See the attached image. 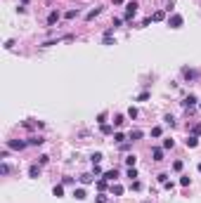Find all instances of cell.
<instances>
[{
  "mask_svg": "<svg viewBox=\"0 0 201 203\" xmlns=\"http://www.w3.org/2000/svg\"><path fill=\"white\" fill-rule=\"evenodd\" d=\"M111 132H114V128H111V125H107V123L102 125V135H111Z\"/></svg>",
  "mask_w": 201,
  "mask_h": 203,
  "instance_id": "24",
  "label": "cell"
},
{
  "mask_svg": "<svg viewBox=\"0 0 201 203\" xmlns=\"http://www.w3.org/2000/svg\"><path fill=\"white\" fill-rule=\"evenodd\" d=\"M194 135H201V125H194V130H192Z\"/></svg>",
  "mask_w": 201,
  "mask_h": 203,
  "instance_id": "40",
  "label": "cell"
},
{
  "mask_svg": "<svg viewBox=\"0 0 201 203\" xmlns=\"http://www.w3.org/2000/svg\"><path fill=\"white\" fill-rule=\"evenodd\" d=\"M0 172H2V175H7V172H9V165H7V163H2V165H0Z\"/></svg>",
  "mask_w": 201,
  "mask_h": 203,
  "instance_id": "34",
  "label": "cell"
},
{
  "mask_svg": "<svg viewBox=\"0 0 201 203\" xmlns=\"http://www.w3.org/2000/svg\"><path fill=\"white\" fill-rule=\"evenodd\" d=\"M130 189H135V191H140V189H142V184H140V182H137V179H135V182L130 184Z\"/></svg>",
  "mask_w": 201,
  "mask_h": 203,
  "instance_id": "37",
  "label": "cell"
},
{
  "mask_svg": "<svg viewBox=\"0 0 201 203\" xmlns=\"http://www.w3.org/2000/svg\"><path fill=\"white\" fill-rule=\"evenodd\" d=\"M128 118H137V109H135V106H130V109H128Z\"/></svg>",
  "mask_w": 201,
  "mask_h": 203,
  "instance_id": "27",
  "label": "cell"
},
{
  "mask_svg": "<svg viewBox=\"0 0 201 203\" xmlns=\"http://www.w3.org/2000/svg\"><path fill=\"white\" fill-rule=\"evenodd\" d=\"M135 12H137V2H135V0H130L128 5H126V17H123V19H133V17H135Z\"/></svg>",
  "mask_w": 201,
  "mask_h": 203,
  "instance_id": "2",
  "label": "cell"
},
{
  "mask_svg": "<svg viewBox=\"0 0 201 203\" xmlns=\"http://www.w3.org/2000/svg\"><path fill=\"white\" fill-rule=\"evenodd\" d=\"M161 132H163V130H161L159 125H156V128H152V137H161Z\"/></svg>",
  "mask_w": 201,
  "mask_h": 203,
  "instance_id": "25",
  "label": "cell"
},
{
  "mask_svg": "<svg viewBox=\"0 0 201 203\" xmlns=\"http://www.w3.org/2000/svg\"><path fill=\"white\" fill-rule=\"evenodd\" d=\"M185 24V19H182V14H173V17L168 19V26L170 28H180Z\"/></svg>",
  "mask_w": 201,
  "mask_h": 203,
  "instance_id": "1",
  "label": "cell"
},
{
  "mask_svg": "<svg viewBox=\"0 0 201 203\" xmlns=\"http://www.w3.org/2000/svg\"><path fill=\"white\" fill-rule=\"evenodd\" d=\"M7 147H9V149H19V151H21V149H26V147H28V142H17V140H9V142H7Z\"/></svg>",
  "mask_w": 201,
  "mask_h": 203,
  "instance_id": "4",
  "label": "cell"
},
{
  "mask_svg": "<svg viewBox=\"0 0 201 203\" xmlns=\"http://www.w3.org/2000/svg\"><path fill=\"white\" fill-rule=\"evenodd\" d=\"M163 121H166V123H168V125H170V128H173V125H175V118H173V116H166Z\"/></svg>",
  "mask_w": 201,
  "mask_h": 203,
  "instance_id": "33",
  "label": "cell"
},
{
  "mask_svg": "<svg viewBox=\"0 0 201 203\" xmlns=\"http://www.w3.org/2000/svg\"><path fill=\"white\" fill-rule=\"evenodd\" d=\"M64 17H66V19H76V17H78V9H69Z\"/></svg>",
  "mask_w": 201,
  "mask_h": 203,
  "instance_id": "23",
  "label": "cell"
},
{
  "mask_svg": "<svg viewBox=\"0 0 201 203\" xmlns=\"http://www.w3.org/2000/svg\"><path fill=\"white\" fill-rule=\"evenodd\" d=\"M114 2H116V5H123V0H114Z\"/></svg>",
  "mask_w": 201,
  "mask_h": 203,
  "instance_id": "41",
  "label": "cell"
},
{
  "mask_svg": "<svg viewBox=\"0 0 201 203\" xmlns=\"http://www.w3.org/2000/svg\"><path fill=\"white\" fill-rule=\"evenodd\" d=\"M55 21H59V12H57V9H52V12H50V14H47V24H50V26H52V24H55Z\"/></svg>",
  "mask_w": 201,
  "mask_h": 203,
  "instance_id": "8",
  "label": "cell"
},
{
  "mask_svg": "<svg viewBox=\"0 0 201 203\" xmlns=\"http://www.w3.org/2000/svg\"><path fill=\"white\" fill-rule=\"evenodd\" d=\"M185 144H187V149H194V147L199 144V137H196V135H189V137L185 140Z\"/></svg>",
  "mask_w": 201,
  "mask_h": 203,
  "instance_id": "5",
  "label": "cell"
},
{
  "mask_svg": "<svg viewBox=\"0 0 201 203\" xmlns=\"http://www.w3.org/2000/svg\"><path fill=\"white\" fill-rule=\"evenodd\" d=\"M196 168H199V172H201V163H199V165H196Z\"/></svg>",
  "mask_w": 201,
  "mask_h": 203,
  "instance_id": "42",
  "label": "cell"
},
{
  "mask_svg": "<svg viewBox=\"0 0 201 203\" xmlns=\"http://www.w3.org/2000/svg\"><path fill=\"white\" fill-rule=\"evenodd\" d=\"M126 175H128L130 179H135V177H137V170H135V168H128V172H126Z\"/></svg>",
  "mask_w": 201,
  "mask_h": 203,
  "instance_id": "28",
  "label": "cell"
},
{
  "mask_svg": "<svg viewBox=\"0 0 201 203\" xmlns=\"http://www.w3.org/2000/svg\"><path fill=\"white\" fill-rule=\"evenodd\" d=\"M102 158H104V156H102L100 151H95V154H92V156H90V161H92V163H100Z\"/></svg>",
  "mask_w": 201,
  "mask_h": 203,
  "instance_id": "19",
  "label": "cell"
},
{
  "mask_svg": "<svg viewBox=\"0 0 201 203\" xmlns=\"http://www.w3.org/2000/svg\"><path fill=\"white\" fill-rule=\"evenodd\" d=\"M147 99H149V92H142V95L137 97V102H147Z\"/></svg>",
  "mask_w": 201,
  "mask_h": 203,
  "instance_id": "36",
  "label": "cell"
},
{
  "mask_svg": "<svg viewBox=\"0 0 201 203\" xmlns=\"http://www.w3.org/2000/svg\"><path fill=\"white\" fill-rule=\"evenodd\" d=\"M102 179H107V182H116L119 179V170L114 168V170H107L104 175H102Z\"/></svg>",
  "mask_w": 201,
  "mask_h": 203,
  "instance_id": "3",
  "label": "cell"
},
{
  "mask_svg": "<svg viewBox=\"0 0 201 203\" xmlns=\"http://www.w3.org/2000/svg\"><path fill=\"white\" fill-rule=\"evenodd\" d=\"M173 170H175V172H180V170H182V161H175V163H173Z\"/></svg>",
  "mask_w": 201,
  "mask_h": 203,
  "instance_id": "29",
  "label": "cell"
},
{
  "mask_svg": "<svg viewBox=\"0 0 201 203\" xmlns=\"http://www.w3.org/2000/svg\"><path fill=\"white\" fill-rule=\"evenodd\" d=\"M73 198H78V201H85V189H73Z\"/></svg>",
  "mask_w": 201,
  "mask_h": 203,
  "instance_id": "11",
  "label": "cell"
},
{
  "mask_svg": "<svg viewBox=\"0 0 201 203\" xmlns=\"http://www.w3.org/2000/svg\"><path fill=\"white\" fill-rule=\"evenodd\" d=\"M52 194H55L57 198H62V196H64V187H62V184H55V189H52Z\"/></svg>",
  "mask_w": 201,
  "mask_h": 203,
  "instance_id": "12",
  "label": "cell"
},
{
  "mask_svg": "<svg viewBox=\"0 0 201 203\" xmlns=\"http://www.w3.org/2000/svg\"><path fill=\"white\" fill-rule=\"evenodd\" d=\"M199 109H201V104H199Z\"/></svg>",
  "mask_w": 201,
  "mask_h": 203,
  "instance_id": "43",
  "label": "cell"
},
{
  "mask_svg": "<svg viewBox=\"0 0 201 203\" xmlns=\"http://www.w3.org/2000/svg\"><path fill=\"white\" fill-rule=\"evenodd\" d=\"M173 147H175V142L170 140V137H166L163 140V149H173Z\"/></svg>",
  "mask_w": 201,
  "mask_h": 203,
  "instance_id": "21",
  "label": "cell"
},
{
  "mask_svg": "<svg viewBox=\"0 0 201 203\" xmlns=\"http://www.w3.org/2000/svg\"><path fill=\"white\" fill-rule=\"evenodd\" d=\"M100 12H102V7H95V9H90V12L85 14V19L90 21V19H95V17H97V14H100Z\"/></svg>",
  "mask_w": 201,
  "mask_h": 203,
  "instance_id": "13",
  "label": "cell"
},
{
  "mask_svg": "<svg viewBox=\"0 0 201 203\" xmlns=\"http://www.w3.org/2000/svg\"><path fill=\"white\" fill-rule=\"evenodd\" d=\"M137 140H142V130H133L130 132V142H137Z\"/></svg>",
  "mask_w": 201,
  "mask_h": 203,
  "instance_id": "17",
  "label": "cell"
},
{
  "mask_svg": "<svg viewBox=\"0 0 201 203\" xmlns=\"http://www.w3.org/2000/svg\"><path fill=\"white\" fill-rule=\"evenodd\" d=\"M38 175H40V165H38V163H33V165L28 168V177H33V179H38Z\"/></svg>",
  "mask_w": 201,
  "mask_h": 203,
  "instance_id": "7",
  "label": "cell"
},
{
  "mask_svg": "<svg viewBox=\"0 0 201 203\" xmlns=\"http://www.w3.org/2000/svg\"><path fill=\"white\" fill-rule=\"evenodd\" d=\"M114 142H116V144H123V142H126V135H123V132H116V135H114Z\"/></svg>",
  "mask_w": 201,
  "mask_h": 203,
  "instance_id": "18",
  "label": "cell"
},
{
  "mask_svg": "<svg viewBox=\"0 0 201 203\" xmlns=\"http://www.w3.org/2000/svg\"><path fill=\"white\" fill-rule=\"evenodd\" d=\"M97 123H100V125L107 123V114H100V116H97Z\"/></svg>",
  "mask_w": 201,
  "mask_h": 203,
  "instance_id": "32",
  "label": "cell"
},
{
  "mask_svg": "<svg viewBox=\"0 0 201 203\" xmlns=\"http://www.w3.org/2000/svg\"><path fill=\"white\" fill-rule=\"evenodd\" d=\"M180 184H182V187H187V184H189V177H187V175H182V177H180Z\"/></svg>",
  "mask_w": 201,
  "mask_h": 203,
  "instance_id": "35",
  "label": "cell"
},
{
  "mask_svg": "<svg viewBox=\"0 0 201 203\" xmlns=\"http://www.w3.org/2000/svg\"><path fill=\"white\" fill-rule=\"evenodd\" d=\"M156 179H159V182H161V184H166V182H168V175H166V172H161V175L156 177Z\"/></svg>",
  "mask_w": 201,
  "mask_h": 203,
  "instance_id": "30",
  "label": "cell"
},
{
  "mask_svg": "<svg viewBox=\"0 0 201 203\" xmlns=\"http://www.w3.org/2000/svg\"><path fill=\"white\" fill-rule=\"evenodd\" d=\"M43 137H31V140H28V144H31V147H40V144H43Z\"/></svg>",
  "mask_w": 201,
  "mask_h": 203,
  "instance_id": "16",
  "label": "cell"
},
{
  "mask_svg": "<svg viewBox=\"0 0 201 203\" xmlns=\"http://www.w3.org/2000/svg\"><path fill=\"white\" fill-rule=\"evenodd\" d=\"M152 158H154L156 163H159V161H163V149H159V147H154V149H152Z\"/></svg>",
  "mask_w": 201,
  "mask_h": 203,
  "instance_id": "6",
  "label": "cell"
},
{
  "mask_svg": "<svg viewBox=\"0 0 201 203\" xmlns=\"http://www.w3.org/2000/svg\"><path fill=\"white\" fill-rule=\"evenodd\" d=\"M95 175H81V184H90Z\"/></svg>",
  "mask_w": 201,
  "mask_h": 203,
  "instance_id": "22",
  "label": "cell"
},
{
  "mask_svg": "<svg viewBox=\"0 0 201 203\" xmlns=\"http://www.w3.org/2000/svg\"><path fill=\"white\" fill-rule=\"evenodd\" d=\"M196 102H199V99H196V97H194V95H189V97H187V99H185V102H182V104H185V106H187V109H189V106H194V104H196Z\"/></svg>",
  "mask_w": 201,
  "mask_h": 203,
  "instance_id": "15",
  "label": "cell"
},
{
  "mask_svg": "<svg viewBox=\"0 0 201 203\" xmlns=\"http://www.w3.org/2000/svg\"><path fill=\"white\" fill-rule=\"evenodd\" d=\"M163 17H166V14L161 12V9H159V12H154V14H152V21H161Z\"/></svg>",
  "mask_w": 201,
  "mask_h": 203,
  "instance_id": "20",
  "label": "cell"
},
{
  "mask_svg": "<svg viewBox=\"0 0 201 203\" xmlns=\"http://www.w3.org/2000/svg\"><path fill=\"white\" fill-rule=\"evenodd\" d=\"M97 189H100V191H104V189H107V179H100V182H97Z\"/></svg>",
  "mask_w": 201,
  "mask_h": 203,
  "instance_id": "31",
  "label": "cell"
},
{
  "mask_svg": "<svg viewBox=\"0 0 201 203\" xmlns=\"http://www.w3.org/2000/svg\"><path fill=\"white\" fill-rule=\"evenodd\" d=\"M38 161H40V165H45L47 161H50V156H45V154H43V156H40V158H38Z\"/></svg>",
  "mask_w": 201,
  "mask_h": 203,
  "instance_id": "38",
  "label": "cell"
},
{
  "mask_svg": "<svg viewBox=\"0 0 201 203\" xmlns=\"http://www.w3.org/2000/svg\"><path fill=\"white\" fill-rule=\"evenodd\" d=\"M109 191H111L114 196H121V194H123V187H121V184H111V189H109Z\"/></svg>",
  "mask_w": 201,
  "mask_h": 203,
  "instance_id": "14",
  "label": "cell"
},
{
  "mask_svg": "<svg viewBox=\"0 0 201 203\" xmlns=\"http://www.w3.org/2000/svg\"><path fill=\"white\" fill-rule=\"evenodd\" d=\"M123 123H126V121H123V116H116V118H114V125H116V128H121Z\"/></svg>",
  "mask_w": 201,
  "mask_h": 203,
  "instance_id": "26",
  "label": "cell"
},
{
  "mask_svg": "<svg viewBox=\"0 0 201 203\" xmlns=\"http://www.w3.org/2000/svg\"><path fill=\"white\" fill-rule=\"evenodd\" d=\"M135 163H137V156H135V154L126 156V165H128V168H135Z\"/></svg>",
  "mask_w": 201,
  "mask_h": 203,
  "instance_id": "10",
  "label": "cell"
},
{
  "mask_svg": "<svg viewBox=\"0 0 201 203\" xmlns=\"http://www.w3.org/2000/svg\"><path fill=\"white\" fill-rule=\"evenodd\" d=\"M182 76H185V78H189V80H194V78H199V71H189V69H182Z\"/></svg>",
  "mask_w": 201,
  "mask_h": 203,
  "instance_id": "9",
  "label": "cell"
},
{
  "mask_svg": "<svg viewBox=\"0 0 201 203\" xmlns=\"http://www.w3.org/2000/svg\"><path fill=\"white\" fill-rule=\"evenodd\" d=\"M97 203H107V196H104V194H100V196H97Z\"/></svg>",
  "mask_w": 201,
  "mask_h": 203,
  "instance_id": "39",
  "label": "cell"
}]
</instances>
